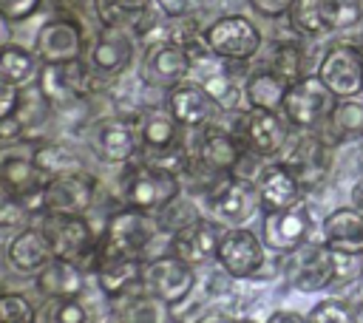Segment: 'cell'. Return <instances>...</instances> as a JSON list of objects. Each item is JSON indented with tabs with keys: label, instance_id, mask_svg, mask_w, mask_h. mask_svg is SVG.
Instances as JSON below:
<instances>
[{
	"label": "cell",
	"instance_id": "cell-1",
	"mask_svg": "<svg viewBox=\"0 0 363 323\" xmlns=\"http://www.w3.org/2000/svg\"><path fill=\"white\" fill-rule=\"evenodd\" d=\"M167 230L162 227L156 212L119 207L108 215L102 232H99V252L108 258H133L147 261L162 252H156V241Z\"/></svg>",
	"mask_w": 363,
	"mask_h": 323
},
{
	"label": "cell",
	"instance_id": "cell-2",
	"mask_svg": "<svg viewBox=\"0 0 363 323\" xmlns=\"http://www.w3.org/2000/svg\"><path fill=\"white\" fill-rule=\"evenodd\" d=\"M182 178L162 173L139 159L128 162L122 176H119V201L122 207H133V210H145V212H159L164 210L170 201H176L182 196Z\"/></svg>",
	"mask_w": 363,
	"mask_h": 323
},
{
	"label": "cell",
	"instance_id": "cell-3",
	"mask_svg": "<svg viewBox=\"0 0 363 323\" xmlns=\"http://www.w3.org/2000/svg\"><path fill=\"white\" fill-rule=\"evenodd\" d=\"M201 204L207 210V218L218 227H247L261 215V198L252 178L244 176H224L218 178L207 193H201Z\"/></svg>",
	"mask_w": 363,
	"mask_h": 323
},
{
	"label": "cell",
	"instance_id": "cell-4",
	"mask_svg": "<svg viewBox=\"0 0 363 323\" xmlns=\"http://www.w3.org/2000/svg\"><path fill=\"white\" fill-rule=\"evenodd\" d=\"M37 227L45 232L54 258H65L79 264L88 275L96 269L99 264V232H94V227L88 224L85 215H40Z\"/></svg>",
	"mask_w": 363,
	"mask_h": 323
},
{
	"label": "cell",
	"instance_id": "cell-5",
	"mask_svg": "<svg viewBox=\"0 0 363 323\" xmlns=\"http://www.w3.org/2000/svg\"><path fill=\"white\" fill-rule=\"evenodd\" d=\"M201 34H204L207 51L227 62H247L261 51V31L244 14L216 17Z\"/></svg>",
	"mask_w": 363,
	"mask_h": 323
},
{
	"label": "cell",
	"instance_id": "cell-6",
	"mask_svg": "<svg viewBox=\"0 0 363 323\" xmlns=\"http://www.w3.org/2000/svg\"><path fill=\"white\" fill-rule=\"evenodd\" d=\"M335 94L318 79V74H306L286 88L281 113L298 130H320L335 108Z\"/></svg>",
	"mask_w": 363,
	"mask_h": 323
},
{
	"label": "cell",
	"instance_id": "cell-7",
	"mask_svg": "<svg viewBox=\"0 0 363 323\" xmlns=\"http://www.w3.org/2000/svg\"><path fill=\"white\" fill-rule=\"evenodd\" d=\"M196 136L190 147V162L213 176H233L247 153L244 142L238 139L235 130L224 128V125H207L201 130H190Z\"/></svg>",
	"mask_w": 363,
	"mask_h": 323
},
{
	"label": "cell",
	"instance_id": "cell-8",
	"mask_svg": "<svg viewBox=\"0 0 363 323\" xmlns=\"http://www.w3.org/2000/svg\"><path fill=\"white\" fill-rule=\"evenodd\" d=\"M284 255H286L284 272L298 292L312 295V292H326L329 286H335L337 258L323 241H306Z\"/></svg>",
	"mask_w": 363,
	"mask_h": 323
},
{
	"label": "cell",
	"instance_id": "cell-9",
	"mask_svg": "<svg viewBox=\"0 0 363 323\" xmlns=\"http://www.w3.org/2000/svg\"><path fill=\"white\" fill-rule=\"evenodd\" d=\"M216 261L233 280H250L267 266V244L250 227H230L221 230Z\"/></svg>",
	"mask_w": 363,
	"mask_h": 323
},
{
	"label": "cell",
	"instance_id": "cell-10",
	"mask_svg": "<svg viewBox=\"0 0 363 323\" xmlns=\"http://www.w3.org/2000/svg\"><path fill=\"white\" fill-rule=\"evenodd\" d=\"M142 289H147L150 295H156L159 300H164L170 309L182 306L193 289H196V269L184 261H179L170 252H162L156 258L142 261V275H139Z\"/></svg>",
	"mask_w": 363,
	"mask_h": 323
},
{
	"label": "cell",
	"instance_id": "cell-11",
	"mask_svg": "<svg viewBox=\"0 0 363 323\" xmlns=\"http://www.w3.org/2000/svg\"><path fill=\"white\" fill-rule=\"evenodd\" d=\"M235 133L250 153H255L261 159H275L286 150L289 136H292V125L286 122V116L281 110L247 108L238 113Z\"/></svg>",
	"mask_w": 363,
	"mask_h": 323
},
{
	"label": "cell",
	"instance_id": "cell-12",
	"mask_svg": "<svg viewBox=\"0 0 363 323\" xmlns=\"http://www.w3.org/2000/svg\"><path fill=\"white\" fill-rule=\"evenodd\" d=\"M190 71H193V57L173 40H153L142 51L139 79L147 88H156V91L167 94L179 82L190 79Z\"/></svg>",
	"mask_w": 363,
	"mask_h": 323
},
{
	"label": "cell",
	"instance_id": "cell-13",
	"mask_svg": "<svg viewBox=\"0 0 363 323\" xmlns=\"http://www.w3.org/2000/svg\"><path fill=\"white\" fill-rule=\"evenodd\" d=\"M318 79L335 94V99H352L363 94V51L352 42H335L318 62Z\"/></svg>",
	"mask_w": 363,
	"mask_h": 323
},
{
	"label": "cell",
	"instance_id": "cell-14",
	"mask_svg": "<svg viewBox=\"0 0 363 323\" xmlns=\"http://www.w3.org/2000/svg\"><path fill=\"white\" fill-rule=\"evenodd\" d=\"M281 162L303 190H315L332 170V142H326L318 130H301V136L286 144Z\"/></svg>",
	"mask_w": 363,
	"mask_h": 323
},
{
	"label": "cell",
	"instance_id": "cell-15",
	"mask_svg": "<svg viewBox=\"0 0 363 323\" xmlns=\"http://www.w3.org/2000/svg\"><path fill=\"white\" fill-rule=\"evenodd\" d=\"M96 176L88 170H74L54 176L43 184V204L51 215H85L96 198ZM43 212V215H45Z\"/></svg>",
	"mask_w": 363,
	"mask_h": 323
},
{
	"label": "cell",
	"instance_id": "cell-16",
	"mask_svg": "<svg viewBox=\"0 0 363 323\" xmlns=\"http://www.w3.org/2000/svg\"><path fill=\"white\" fill-rule=\"evenodd\" d=\"M82 51H85V34L74 17H51L40 26L34 37V54L40 62L48 65H65L82 60Z\"/></svg>",
	"mask_w": 363,
	"mask_h": 323
},
{
	"label": "cell",
	"instance_id": "cell-17",
	"mask_svg": "<svg viewBox=\"0 0 363 323\" xmlns=\"http://www.w3.org/2000/svg\"><path fill=\"white\" fill-rule=\"evenodd\" d=\"M312 232V210L306 201L286 207V210H269L261 215V241L272 252H292L295 246L306 244Z\"/></svg>",
	"mask_w": 363,
	"mask_h": 323
},
{
	"label": "cell",
	"instance_id": "cell-18",
	"mask_svg": "<svg viewBox=\"0 0 363 323\" xmlns=\"http://www.w3.org/2000/svg\"><path fill=\"white\" fill-rule=\"evenodd\" d=\"M133 57H136V31L128 23L102 26L88 51V65L99 76H116L133 62Z\"/></svg>",
	"mask_w": 363,
	"mask_h": 323
},
{
	"label": "cell",
	"instance_id": "cell-19",
	"mask_svg": "<svg viewBox=\"0 0 363 323\" xmlns=\"http://www.w3.org/2000/svg\"><path fill=\"white\" fill-rule=\"evenodd\" d=\"M221 230L216 221L210 218H193L187 224H182L179 230L170 232V241H167V252L176 255L179 261L190 264L193 269L210 264L216 258V249H218V238H221Z\"/></svg>",
	"mask_w": 363,
	"mask_h": 323
},
{
	"label": "cell",
	"instance_id": "cell-20",
	"mask_svg": "<svg viewBox=\"0 0 363 323\" xmlns=\"http://www.w3.org/2000/svg\"><path fill=\"white\" fill-rule=\"evenodd\" d=\"M164 105L184 130H201L207 125H216V116L221 113V105L196 79H184L170 88L164 94Z\"/></svg>",
	"mask_w": 363,
	"mask_h": 323
},
{
	"label": "cell",
	"instance_id": "cell-21",
	"mask_svg": "<svg viewBox=\"0 0 363 323\" xmlns=\"http://www.w3.org/2000/svg\"><path fill=\"white\" fill-rule=\"evenodd\" d=\"M94 150L108 164H128L139 156V133L136 122L125 116H108L94 130Z\"/></svg>",
	"mask_w": 363,
	"mask_h": 323
},
{
	"label": "cell",
	"instance_id": "cell-22",
	"mask_svg": "<svg viewBox=\"0 0 363 323\" xmlns=\"http://www.w3.org/2000/svg\"><path fill=\"white\" fill-rule=\"evenodd\" d=\"M136 133H139V153H159V150H173L184 144V128L176 122V116L167 110V105L145 108L139 110Z\"/></svg>",
	"mask_w": 363,
	"mask_h": 323
},
{
	"label": "cell",
	"instance_id": "cell-23",
	"mask_svg": "<svg viewBox=\"0 0 363 323\" xmlns=\"http://www.w3.org/2000/svg\"><path fill=\"white\" fill-rule=\"evenodd\" d=\"M255 187H258V198L264 212L269 210H286L303 201L306 190L301 187V181L289 173V167L284 162H269L261 167V173L255 176Z\"/></svg>",
	"mask_w": 363,
	"mask_h": 323
},
{
	"label": "cell",
	"instance_id": "cell-24",
	"mask_svg": "<svg viewBox=\"0 0 363 323\" xmlns=\"http://www.w3.org/2000/svg\"><path fill=\"white\" fill-rule=\"evenodd\" d=\"M6 261L14 272L37 275L48 261H54V249L37 224H26L23 230H17V235H11L6 246Z\"/></svg>",
	"mask_w": 363,
	"mask_h": 323
},
{
	"label": "cell",
	"instance_id": "cell-25",
	"mask_svg": "<svg viewBox=\"0 0 363 323\" xmlns=\"http://www.w3.org/2000/svg\"><path fill=\"white\" fill-rule=\"evenodd\" d=\"M320 241L332 252L363 258V212L354 207L332 210L320 224Z\"/></svg>",
	"mask_w": 363,
	"mask_h": 323
},
{
	"label": "cell",
	"instance_id": "cell-26",
	"mask_svg": "<svg viewBox=\"0 0 363 323\" xmlns=\"http://www.w3.org/2000/svg\"><path fill=\"white\" fill-rule=\"evenodd\" d=\"M85 278L88 272L65 258H54L48 261L37 275H34V286L43 298L48 300H60V298H79L85 289Z\"/></svg>",
	"mask_w": 363,
	"mask_h": 323
},
{
	"label": "cell",
	"instance_id": "cell-27",
	"mask_svg": "<svg viewBox=\"0 0 363 323\" xmlns=\"http://www.w3.org/2000/svg\"><path fill=\"white\" fill-rule=\"evenodd\" d=\"M111 317L113 323H170V306L136 286L128 295L111 300Z\"/></svg>",
	"mask_w": 363,
	"mask_h": 323
},
{
	"label": "cell",
	"instance_id": "cell-28",
	"mask_svg": "<svg viewBox=\"0 0 363 323\" xmlns=\"http://www.w3.org/2000/svg\"><path fill=\"white\" fill-rule=\"evenodd\" d=\"M139 275H142V261H133V258H108V255H99V264L91 272V278L96 280L99 292L108 300H116V298L128 295L130 289L142 286L139 283Z\"/></svg>",
	"mask_w": 363,
	"mask_h": 323
},
{
	"label": "cell",
	"instance_id": "cell-29",
	"mask_svg": "<svg viewBox=\"0 0 363 323\" xmlns=\"http://www.w3.org/2000/svg\"><path fill=\"white\" fill-rule=\"evenodd\" d=\"M0 181L9 187L11 196H26L40 190L48 178L43 176V170L34 164L31 153H0Z\"/></svg>",
	"mask_w": 363,
	"mask_h": 323
},
{
	"label": "cell",
	"instance_id": "cell-30",
	"mask_svg": "<svg viewBox=\"0 0 363 323\" xmlns=\"http://www.w3.org/2000/svg\"><path fill=\"white\" fill-rule=\"evenodd\" d=\"M244 102L247 108H258V110H281L284 108V96H286V82L272 74L269 68H258L244 79Z\"/></svg>",
	"mask_w": 363,
	"mask_h": 323
},
{
	"label": "cell",
	"instance_id": "cell-31",
	"mask_svg": "<svg viewBox=\"0 0 363 323\" xmlns=\"http://www.w3.org/2000/svg\"><path fill=\"white\" fill-rule=\"evenodd\" d=\"M40 60L34 51L17 45V42H6L0 48V76L9 79L11 85L17 88H28L37 82V74H40Z\"/></svg>",
	"mask_w": 363,
	"mask_h": 323
},
{
	"label": "cell",
	"instance_id": "cell-32",
	"mask_svg": "<svg viewBox=\"0 0 363 323\" xmlns=\"http://www.w3.org/2000/svg\"><path fill=\"white\" fill-rule=\"evenodd\" d=\"M31 159L43 170L45 178H54V176H62V173H74V170H85L82 167V156L77 150L60 144V142L31 144Z\"/></svg>",
	"mask_w": 363,
	"mask_h": 323
},
{
	"label": "cell",
	"instance_id": "cell-33",
	"mask_svg": "<svg viewBox=\"0 0 363 323\" xmlns=\"http://www.w3.org/2000/svg\"><path fill=\"white\" fill-rule=\"evenodd\" d=\"M267 68L272 74H278L286 85L298 82L301 76H306V51H303V45L295 42V40H278L272 45Z\"/></svg>",
	"mask_w": 363,
	"mask_h": 323
},
{
	"label": "cell",
	"instance_id": "cell-34",
	"mask_svg": "<svg viewBox=\"0 0 363 323\" xmlns=\"http://www.w3.org/2000/svg\"><path fill=\"white\" fill-rule=\"evenodd\" d=\"M332 130L335 139L346 142V139H363V99L360 96H352V99H337L326 125Z\"/></svg>",
	"mask_w": 363,
	"mask_h": 323
},
{
	"label": "cell",
	"instance_id": "cell-35",
	"mask_svg": "<svg viewBox=\"0 0 363 323\" xmlns=\"http://www.w3.org/2000/svg\"><path fill=\"white\" fill-rule=\"evenodd\" d=\"M289 28L301 37H323L332 31L323 0H295L292 8L286 11Z\"/></svg>",
	"mask_w": 363,
	"mask_h": 323
},
{
	"label": "cell",
	"instance_id": "cell-36",
	"mask_svg": "<svg viewBox=\"0 0 363 323\" xmlns=\"http://www.w3.org/2000/svg\"><path fill=\"white\" fill-rule=\"evenodd\" d=\"M332 31H346L363 23V0H323Z\"/></svg>",
	"mask_w": 363,
	"mask_h": 323
},
{
	"label": "cell",
	"instance_id": "cell-37",
	"mask_svg": "<svg viewBox=\"0 0 363 323\" xmlns=\"http://www.w3.org/2000/svg\"><path fill=\"white\" fill-rule=\"evenodd\" d=\"M306 323H357V312L340 298H326L309 309Z\"/></svg>",
	"mask_w": 363,
	"mask_h": 323
},
{
	"label": "cell",
	"instance_id": "cell-38",
	"mask_svg": "<svg viewBox=\"0 0 363 323\" xmlns=\"http://www.w3.org/2000/svg\"><path fill=\"white\" fill-rule=\"evenodd\" d=\"M45 323H91V317L79 298H60L48 303Z\"/></svg>",
	"mask_w": 363,
	"mask_h": 323
},
{
	"label": "cell",
	"instance_id": "cell-39",
	"mask_svg": "<svg viewBox=\"0 0 363 323\" xmlns=\"http://www.w3.org/2000/svg\"><path fill=\"white\" fill-rule=\"evenodd\" d=\"M40 3L43 0H0V14L11 23H23L40 8Z\"/></svg>",
	"mask_w": 363,
	"mask_h": 323
},
{
	"label": "cell",
	"instance_id": "cell-40",
	"mask_svg": "<svg viewBox=\"0 0 363 323\" xmlns=\"http://www.w3.org/2000/svg\"><path fill=\"white\" fill-rule=\"evenodd\" d=\"M20 96H23V88H17V85H11L9 79L0 76V122L9 119L11 113H17Z\"/></svg>",
	"mask_w": 363,
	"mask_h": 323
},
{
	"label": "cell",
	"instance_id": "cell-41",
	"mask_svg": "<svg viewBox=\"0 0 363 323\" xmlns=\"http://www.w3.org/2000/svg\"><path fill=\"white\" fill-rule=\"evenodd\" d=\"M94 11L99 17L102 26H119V23H128V14L113 3V0H94Z\"/></svg>",
	"mask_w": 363,
	"mask_h": 323
},
{
	"label": "cell",
	"instance_id": "cell-42",
	"mask_svg": "<svg viewBox=\"0 0 363 323\" xmlns=\"http://www.w3.org/2000/svg\"><path fill=\"white\" fill-rule=\"evenodd\" d=\"M295 0H250V6L264 17H286Z\"/></svg>",
	"mask_w": 363,
	"mask_h": 323
},
{
	"label": "cell",
	"instance_id": "cell-43",
	"mask_svg": "<svg viewBox=\"0 0 363 323\" xmlns=\"http://www.w3.org/2000/svg\"><path fill=\"white\" fill-rule=\"evenodd\" d=\"M156 6L167 14V17H184L190 11V0H156Z\"/></svg>",
	"mask_w": 363,
	"mask_h": 323
},
{
	"label": "cell",
	"instance_id": "cell-44",
	"mask_svg": "<svg viewBox=\"0 0 363 323\" xmlns=\"http://www.w3.org/2000/svg\"><path fill=\"white\" fill-rule=\"evenodd\" d=\"M264 323H306V314H298V312H289V309H278Z\"/></svg>",
	"mask_w": 363,
	"mask_h": 323
},
{
	"label": "cell",
	"instance_id": "cell-45",
	"mask_svg": "<svg viewBox=\"0 0 363 323\" xmlns=\"http://www.w3.org/2000/svg\"><path fill=\"white\" fill-rule=\"evenodd\" d=\"M113 3H116L128 17H133V14H139V11H147L156 0H113Z\"/></svg>",
	"mask_w": 363,
	"mask_h": 323
},
{
	"label": "cell",
	"instance_id": "cell-46",
	"mask_svg": "<svg viewBox=\"0 0 363 323\" xmlns=\"http://www.w3.org/2000/svg\"><path fill=\"white\" fill-rule=\"evenodd\" d=\"M6 42H11V20H6V17L0 14V48H3Z\"/></svg>",
	"mask_w": 363,
	"mask_h": 323
},
{
	"label": "cell",
	"instance_id": "cell-47",
	"mask_svg": "<svg viewBox=\"0 0 363 323\" xmlns=\"http://www.w3.org/2000/svg\"><path fill=\"white\" fill-rule=\"evenodd\" d=\"M352 207L363 212V181H360V184H357V187L352 190Z\"/></svg>",
	"mask_w": 363,
	"mask_h": 323
},
{
	"label": "cell",
	"instance_id": "cell-48",
	"mask_svg": "<svg viewBox=\"0 0 363 323\" xmlns=\"http://www.w3.org/2000/svg\"><path fill=\"white\" fill-rule=\"evenodd\" d=\"M196 323H233V320H227L224 314H204V317H199Z\"/></svg>",
	"mask_w": 363,
	"mask_h": 323
},
{
	"label": "cell",
	"instance_id": "cell-49",
	"mask_svg": "<svg viewBox=\"0 0 363 323\" xmlns=\"http://www.w3.org/2000/svg\"><path fill=\"white\" fill-rule=\"evenodd\" d=\"M11 198H14V196H11V193H9V187H6L3 181H0V210H3V207H6V204H9Z\"/></svg>",
	"mask_w": 363,
	"mask_h": 323
},
{
	"label": "cell",
	"instance_id": "cell-50",
	"mask_svg": "<svg viewBox=\"0 0 363 323\" xmlns=\"http://www.w3.org/2000/svg\"><path fill=\"white\" fill-rule=\"evenodd\" d=\"M233 323H255V320H250V317H238V320H233Z\"/></svg>",
	"mask_w": 363,
	"mask_h": 323
},
{
	"label": "cell",
	"instance_id": "cell-51",
	"mask_svg": "<svg viewBox=\"0 0 363 323\" xmlns=\"http://www.w3.org/2000/svg\"><path fill=\"white\" fill-rule=\"evenodd\" d=\"M360 51H363V40H360Z\"/></svg>",
	"mask_w": 363,
	"mask_h": 323
}]
</instances>
